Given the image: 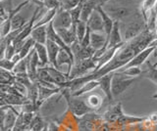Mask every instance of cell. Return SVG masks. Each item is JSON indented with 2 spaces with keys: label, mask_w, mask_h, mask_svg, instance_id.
<instances>
[{
  "label": "cell",
  "mask_w": 157,
  "mask_h": 131,
  "mask_svg": "<svg viewBox=\"0 0 157 131\" xmlns=\"http://www.w3.org/2000/svg\"><path fill=\"white\" fill-rule=\"evenodd\" d=\"M32 53V52H31ZM31 53L26 58H24L21 61H20L18 64L15 67V69L13 71V72L15 74V75H25V74H28V65H29V60L31 58Z\"/></svg>",
  "instance_id": "cell-28"
},
{
  "label": "cell",
  "mask_w": 157,
  "mask_h": 131,
  "mask_svg": "<svg viewBox=\"0 0 157 131\" xmlns=\"http://www.w3.org/2000/svg\"><path fill=\"white\" fill-rule=\"evenodd\" d=\"M156 27H157V15H156Z\"/></svg>",
  "instance_id": "cell-45"
},
{
  "label": "cell",
  "mask_w": 157,
  "mask_h": 131,
  "mask_svg": "<svg viewBox=\"0 0 157 131\" xmlns=\"http://www.w3.org/2000/svg\"><path fill=\"white\" fill-rule=\"evenodd\" d=\"M152 98H153V99H155V100H157V91L155 92V94H154L153 96H152Z\"/></svg>",
  "instance_id": "cell-43"
},
{
  "label": "cell",
  "mask_w": 157,
  "mask_h": 131,
  "mask_svg": "<svg viewBox=\"0 0 157 131\" xmlns=\"http://www.w3.org/2000/svg\"><path fill=\"white\" fill-rule=\"evenodd\" d=\"M155 51L157 52V48H156V49H155ZM153 66H154L155 67H157V61H156V62L154 63V64H153Z\"/></svg>",
  "instance_id": "cell-44"
},
{
  "label": "cell",
  "mask_w": 157,
  "mask_h": 131,
  "mask_svg": "<svg viewBox=\"0 0 157 131\" xmlns=\"http://www.w3.org/2000/svg\"><path fill=\"white\" fill-rule=\"evenodd\" d=\"M38 59H39V67H45L49 66V58H48V52L45 44H40V43H36L34 45Z\"/></svg>",
  "instance_id": "cell-20"
},
{
  "label": "cell",
  "mask_w": 157,
  "mask_h": 131,
  "mask_svg": "<svg viewBox=\"0 0 157 131\" xmlns=\"http://www.w3.org/2000/svg\"><path fill=\"white\" fill-rule=\"evenodd\" d=\"M157 36L155 35V31L146 28L144 32L140 33L139 36H136L132 40L125 42L117 50L116 54L111 59V61H109L106 65L100 67L99 70H96L92 71L91 74L86 75L85 76L69 80L61 86V88H69L73 93V92L78 90L80 87H82L88 81L98 80L102 76L121 70L139 53L146 49L147 47H149L151 42L155 40Z\"/></svg>",
  "instance_id": "cell-1"
},
{
  "label": "cell",
  "mask_w": 157,
  "mask_h": 131,
  "mask_svg": "<svg viewBox=\"0 0 157 131\" xmlns=\"http://www.w3.org/2000/svg\"><path fill=\"white\" fill-rule=\"evenodd\" d=\"M122 43H125L123 40V37L121 35V31H120V23L119 22H115L114 27H113V30L110 33V36L108 38V48H112L115 47L117 45H120Z\"/></svg>",
  "instance_id": "cell-18"
},
{
  "label": "cell",
  "mask_w": 157,
  "mask_h": 131,
  "mask_svg": "<svg viewBox=\"0 0 157 131\" xmlns=\"http://www.w3.org/2000/svg\"><path fill=\"white\" fill-rule=\"evenodd\" d=\"M16 63L12 60H9V59H0V67H1V69L3 70H6V71H13L15 67H16Z\"/></svg>",
  "instance_id": "cell-38"
},
{
  "label": "cell",
  "mask_w": 157,
  "mask_h": 131,
  "mask_svg": "<svg viewBox=\"0 0 157 131\" xmlns=\"http://www.w3.org/2000/svg\"><path fill=\"white\" fill-rule=\"evenodd\" d=\"M115 22H125L140 12V5L136 0H111L102 7Z\"/></svg>",
  "instance_id": "cell-2"
},
{
  "label": "cell",
  "mask_w": 157,
  "mask_h": 131,
  "mask_svg": "<svg viewBox=\"0 0 157 131\" xmlns=\"http://www.w3.org/2000/svg\"><path fill=\"white\" fill-rule=\"evenodd\" d=\"M16 54H17V52H16V49H15V46H14L13 43H10V44H8L7 47H6V50H5V54H4L5 59L11 60ZM4 58H3V59H4Z\"/></svg>",
  "instance_id": "cell-39"
},
{
  "label": "cell",
  "mask_w": 157,
  "mask_h": 131,
  "mask_svg": "<svg viewBox=\"0 0 157 131\" xmlns=\"http://www.w3.org/2000/svg\"><path fill=\"white\" fill-rule=\"evenodd\" d=\"M123 115H124V114H123V111H122V105L121 103H117L116 105L112 106L104 114V119L107 122L116 123Z\"/></svg>",
  "instance_id": "cell-15"
},
{
  "label": "cell",
  "mask_w": 157,
  "mask_h": 131,
  "mask_svg": "<svg viewBox=\"0 0 157 131\" xmlns=\"http://www.w3.org/2000/svg\"><path fill=\"white\" fill-rule=\"evenodd\" d=\"M48 131H60V128H59V126L54 122H49L48 123Z\"/></svg>",
  "instance_id": "cell-42"
},
{
  "label": "cell",
  "mask_w": 157,
  "mask_h": 131,
  "mask_svg": "<svg viewBox=\"0 0 157 131\" xmlns=\"http://www.w3.org/2000/svg\"><path fill=\"white\" fill-rule=\"evenodd\" d=\"M47 48V52H48V58H49V65L55 67L56 69H58V65H57V58L58 54L61 50V47L58 44H56L55 42H53L51 40L47 39L46 44Z\"/></svg>",
  "instance_id": "cell-16"
},
{
  "label": "cell",
  "mask_w": 157,
  "mask_h": 131,
  "mask_svg": "<svg viewBox=\"0 0 157 131\" xmlns=\"http://www.w3.org/2000/svg\"><path fill=\"white\" fill-rule=\"evenodd\" d=\"M0 82L5 85H13L16 82V75L13 71L6 70H0Z\"/></svg>",
  "instance_id": "cell-25"
},
{
  "label": "cell",
  "mask_w": 157,
  "mask_h": 131,
  "mask_svg": "<svg viewBox=\"0 0 157 131\" xmlns=\"http://www.w3.org/2000/svg\"><path fill=\"white\" fill-rule=\"evenodd\" d=\"M31 37L36 43L46 44L47 41V26H40L37 27H33Z\"/></svg>",
  "instance_id": "cell-19"
},
{
  "label": "cell",
  "mask_w": 157,
  "mask_h": 131,
  "mask_svg": "<svg viewBox=\"0 0 157 131\" xmlns=\"http://www.w3.org/2000/svg\"><path fill=\"white\" fill-rule=\"evenodd\" d=\"M46 69L49 71V74L52 76V78L54 80V83H55L56 86L58 87H61L64 83L69 80L68 79V75L67 74H64L63 71H61L59 69H56L55 67L53 66H46Z\"/></svg>",
  "instance_id": "cell-17"
},
{
  "label": "cell",
  "mask_w": 157,
  "mask_h": 131,
  "mask_svg": "<svg viewBox=\"0 0 157 131\" xmlns=\"http://www.w3.org/2000/svg\"><path fill=\"white\" fill-rule=\"evenodd\" d=\"M28 22L29 21H27L26 18H24L20 13L17 14V15L14 16L11 20V31L23 28L28 24Z\"/></svg>",
  "instance_id": "cell-29"
},
{
  "label": "cell",
  "mask_w": 157,
  "mask_h": 131,
  "mask_svg": "<svg viewBox=\"0 0 157 131\" xmlns=\"http://www.w3.org/2000/svg\"><path fill=\"white\" fill-rule=\"evenodd\" d=\"M57 65H58V69L60 70V67L63 65H67L68 67V79H69V75L71 74V71L73 69L74 65H75V59H74V56L71 55L68 51H66L65 49H61L60 52L58 54V58H57Z\"/></svg>",
  "instance_id": "cell-13"
},
{
  "label": "cell",
  "mask_w": 157,
  "mask_h": 131,
  "mask_svg": "<svg viewBox=\"0 0 157 131\" xmlns=\"http://www.w3.org/2000/svg\"><path fill=\"white\" fill-rule=\"evenodd\" d=\"M90 47L95 52L99 50H107L108 37L106 33L91 32L90 35Z\"/></svg>",
  "instance_id": "cell-10"
},
{
  "label": "cell",
  "mask_w": 157,
  "mask_h": 131,
  "mask_svg": "<svg viewBox=\"0 0 157 131\" xmlns=\"http://www.w3.org/2000/svg\"><path fill=\"white\" fill-rule=\"evenodd\" d=\"M71 50L73 52L75 63L88 59V58H92L93 55H94V53H95V51L93 50L90 46L86 47V48L82 47L78 41H76L74 44L71 45Z\"/></svg>",
  "instance_id": "cell-7"
},
{
  "label": "cell",
  "mask_w": 157,
  "mask_h": 131,
  "mask_svg": "<svg viewBox=\"0 0 157 131\" xmlns=\"http://www.w3.org/2000/svg\"><path fill=\"white\" fill-rule=\"evenodd\" d=\"M81 4V0H62L61 9L65 11H70L72 9L76 8Z\"/></svg>",
  "instance_id": "cell-36"
},
{
  "label": "cell",
  "mask_w": 157,
  "mask_h": 131,
  "mask_svg": "<svg viewBox=\"0 0 157 131\" xmlns=\"http://www.w3.org/2000/svg\"><path fill=\"white\" fill-rule=\"evenodd\" d=\"M58 35L62 38V40L66 43L68 46L74 44L78 41L77 32H76V26H72L70 28H55Z\"/></svg>",
  "instance_id": "cell-12"
},
{
  "label": "cell",
  "mask_w": 157,
  "mask_h": 131,
  "mask_svg": "<svg viewBox=\"0 0 157 131\" xmlns=\"http://www.w3.org/2000/svg\"><path fill=\"white\" fill-rule=\"evenodd\" d=\"M86 104L88 105L90 108H91L93 111L96 109H99L101 105H102V99L99 95L97 94H93L90 95L88 98L86 99Z\"/></svg>",
  "instance_id": "cell-32"
},
{
  "label": "cell",
  "mask_w": 157,
  "mask_h": 131,
  "mask_svg": "<svg viewBox=\"0 0 157 131\" xmlns=\"http://www.w3.org/2000/svg\"><path fill=\"white\" fill-rule=\"evenodd\" d=\"M155 49H156V48L153 47V46L147 47L146 49H144V51H141L136 57L132 58V59L129 63H128V64L124 67H122L121 70L129 69V67H140L142 64H144V63H145V61L147 60V58H148L152 54V53L155 51Z\"/></svg>",
  "instance_id": "cell-11"
},
{
  "label": "cell",
  "mask_w": 157,
  "mask_h": 131,
  "mask_svg": "<svg viewBox=\"0 0 157 131\" xmlns=\"http://www.w3.org/2000/svg\"><path fill=\"white\" fill-rule=\"evenodd\" d=\"M96 67H97V63L93 60V58H88V59H86V60L76 62L71 71L70 75H69V80L85 76L86 75V74L87 72V71H90V70L95 71Z\"/></svg>",
  "instance_id": "cell-6"
},
{
  "label": "cell",
  "mask_w": 157,
  "mask_h": 131,
  "mask_svg": "<svg viewBox=\"0 0 157 131\" xmlns=\"http://www.w3.org/2000/svg\"><path fill=\"white\" fill-rule=\"evenodd\" d=\"M52 22L54 28H70L73 26L70 12L63 10L61 8L58 10Z\"/></svg>",
  "instance_id": "cell-8"
},
{
  "label": "cell",
  "mask_w": 157,
  "mask_h": 131,
  "mask_svg": "<svg viewBox=\"0 0 157 131\" xmlns=\"http://www.w3.org/2000/svg\"><path fill=\"white\" fill-rule=\"evenodd\" d=\"M147 119H148V121L152 125H156L157 124V111L152 113L148 118H147Z\"/></svg>",
  "instance_id": "cell-41"
},
{
  "label": "cell",
  "mask_w": 157,
  "mask_h": 131,
  "mask_svg": "<svg viewBox=\"0 0 157 131\" xmlns=\"http://www.w3.org/2000/svg\"><path fill=\"white\" fill-rule=\"evenodd\" d=\"M42 3L43 7H45L47 10H59L61 8V2L59 0H42Z\"/></svg>",
  "instance_id": "cell-37"
},
{
  "label": "cell",
  "mask_w": 157,
  "mask_h": 131,
  "mask_svg": "<svg viewBox=\"0 0 157 131\" xmlns=\"http://www.w3.org/2000/svg\"><path fill=\"white\" fill-rule=\"evenodd\" d=\"M113 75L114 72H111L109 75H106L104 76H102L101 78L98 79L99 82V87L100 89L104 92V94L106 95L107 99L110 101L114 100L113 98V94H112V79H113Z\"/></svg>",
  "instance_id": "cell-14"
},
{
  "label": "cell",
  "mask_w": 157,
  "mask_h": 131,
  "mask_svg": "<svg viewBox=\"0 0 157 131\" xmlns=\"http://www.w3.org/2000/svg\"><path fill=\"white\" fill-rule=\"evenodd\" d=\"M97 11L100 13V15L102 17V20H103V24H104V30H105V33L107 37L109 38L110 36V33L113 30V27H114V24H115V21L113 20V19L108 15V14L104 11V9H103L101 6L97 7Z\"/></svg>",
  "instance_id": "cell-21"
},
{
  "label": "cell",
  "mask_w": 157,
  "mask_h": 131,
  "mask_svg": "<svg viewBox=\"0 0 157 131\" xmlns=\"http://www.w3.org/2000/svg\"><path fill=\"white\" fill-rule=\"evenodd\" d=\"M146 65L148 67V69L144 71H142L141 75L144 76V78L149 79L150 81H152L153 83L157 85V67H155L153 65H151L149 61L146 62Z\"/></svg>",
  "instance_id": "cell-26"
},
{
  "label": "cell",
  "mask_w": 157,
  "mask_h": 131,
  "mask_svg": "<svg viewBox=\"0 0 157 131\" xmlns=\"http://www.w3.org/2000/svg\"><path fill=\"white\" fill-rule=\"evenodd\" d=\"M61 94L64 98L66 99L69 108L71 109L73 115L78 118H81L87 114L93 111L91 108L88 107V105L85 101L78 100V99H74V97L71 95V90L69 88H62Z\"/></svg>",
  "instance_id": "cell-4"
},
{
  "label": "cell",
  "mask_w": 157,
  "mask_h": 131,
  "mask_svg": "<svg viewBox=\"0 0 157 131\" xmlns=\"http://www.w3.org/2000/svg\"><path fill=\"white\" fill-rule=\"evenodd\" d=\"M57 12H58V10H56V9H53V10H47L45 14H43V16L40 20H37L36 25H34V27L49 25V24L53 21V19L55 18Z\"/></svg>",
  "instance_id": "cell-24"
},
{
  "label": "cell",
  "mask_w": 157,
  "mask_h": 131,
  "mask_svg": "<svg viewBox=\"0 0 157 131\" xmlns=\"http://www.w3.org/2000/svg\"><path fill=\"white\" fill-rule=\"evenodd\" d=\"M82 4L81 3L80 5L77 6L76 8L72 9L69 12H70V15H71V19H72V23H73V26H76L77 24L80 22L81 20V14H82Z\"/></svg>",
  "instance_id": "cell-35"
},
{
  "label": "cell",
  "mask_w": 157,
  "mask_h": 131,
  "mask_svg": "<svg viewBox=\"0 0 157 131\" xmlns=\"http://www.w3.org/2000/svg\"><path fill=\"white\" fill-rule=\"evenodd\" d=\"M117 71H119L122 75L129 76V77H137L142 75V71L140 67H129V69H125V70H119Z\"/></svg>",
  "instance_id": "cell-34"
},
{
  "label": "cell",
  "mask_w": 157,
  "mask_h": 131,
  "mask_svg": "<svg viewBox=\"0 0 157 131\" xmlns=\"http://www.w3.org/2000/svg\"><path fill=\"white\" fill-rule=\"evenodd\" d=\"M96 87H99V82L98 80H91V81H88L86 83L83 84L82 87H80L78 90H76L75 92L71 93V95L73 97H80L86 93H88V92L92 91L93 89H95Z\"/></svg>",
  "instance_id": "cell-22"
},
{
  "label": "cell",
  "mask_w": 157,
  "mask_h": 131,
  "mask_svg": "<svg viewBox=\"0 0 157 131\" xmlns=\"http://www.w3.org/2000/svg\"><path fill=\"white\" fill-rule=\"evenodd\" d=\"M86 31H87V25L86 23L82 22L80 20L77 25H76V32H77V38H78V42H82L83 37L86 36Z\"/></svg>",
  "instance_id": "cell-33"
},
{
  "label": "cell",
  "mask_w": 157,
  "mask_h": 131,
  "mask_svg": "<svg viewBox=\"0 0 157 131\" xmlns=\"http://www.w3.org/2000/svg\"><path fill=\"white\" fill-rule=\"evenodd\" d=\"M95 7L93 6V4L90 1H87L86 3H82V14H81V21L87 23L88 19H90L91 13L95 10Z\"/></svg>",
  "instance_id": "cell-27"
},
{
  "label": "cell",
  "mask_w": 157,
  "mask_h": 131,
  "mask_svg": "<svg viewBox=\"0 0 157 131\" xmlns=\"http://www.w3.org/2000/svg\"><path fill=\"white\" fill-rule=\"evenodd\" d=\"M147 28L146 22L142 17L141 13L139 12L136 15L128 19L125 22L120 23V31L124 42L132 40Z\"/></svg>",
  "instance_id": "cell-3"
},
{
  "label": "cell",
  "mask_w": 157,
  "mask_h": 131,
  "mask_svg": "<svg viewBox=\"0 0 157 131\" xmlns=\"http://www.w3.org/2000/svg\"><path fill=\"white\" fill-rule=\"evenodd\" d=\"M87 27L90 28V31L91 32H102L105 33L104 30V24H103L102 17L100 15V13L97 11V9H95L94 11L91 13V15L88 19V21L86 23Z\"/></svg>",
  "instance_id": "cell-9"
},
{
  "label": "cell",
  "mask_w": 157,
  "mask_h": 131,
  "mask_svg": "<svg viewBox=\"0 0 157 131\" xmlns=\"http://www.w3.org/2000/svg\"><path fill=\"white\" fill-rule=\"evenodd\" d=\"M47 125V123L44 122V120L42 118V116L40 115H37L34 116V118L33 119L29 128L32 129V131H42L44 127Z\"/></svg>",
  "instance_id": "cell-31"
},
{
  "label": "cell",
  "mask_w": 157,
  "mask_h": 131,
  "mask_svg": "<svg viewBox=\"0 0 157 131\" xmlns=\"http://www.w3.org/2000/svg\"><path fill=\"white\" fill-rule=\"evenodd\" d=\"M36 41H34L33 38L29 36L28 39L25 41V44L23 46V48L21 49V51H20L19 54L21 55V58L22 59H24V58H26L29 55V53H31L33 51V49L34 48V45H36Z\"/></svg>",
  "instance_id": "cell-30"
},
{
  "label": "cell",
  "mask_w": 157,
  "mask_h": 131,
  "mask_svg": "<svg viewBox=\"0 0 157 131\" xmlns=\"http://www.w3.org/2000/svg\"><path fill=\"white\" fill-rule=\"evenodd\" d=\"M156 5V0H144L140 4V13L145 22L147 21L149 14L155 9Z\"/></svg>",
  "instance_id": "cell-23"
},
{
  "label": "cell",
  "mask_w": 157,
  "mask_h": 131,
  "mask_svg": "<svg viewBox=\"0 0 157 131\" xmlns=\"http://www.w3.org/2000/svg\"><path fill=\"white\" fill-rule=\"evenodd\" d=\"M135 81H136V77H129L122 75L119 71H115L114 75H113V79H112L113 98L115 99L121 96L132 84H134Z\"/></svg>",
  "instance_id": "cell-5"
},
{
  "label": "cell",
  "mask_w": 157,
  "mask_h": 131,
  "mask_svg": "<svg viewBox=\"0 0 157 131\" xmlns=\"http://www.w3.org/2000/svg\"><path fill=\"white\" fill-rule=\"evenodd\" d=\"M90 1L93 4V6H94L95 8H97V7H99V6L103 7L106 3L111 1V0H90Z\"/></svg>",
  "instance_id": "cell-40"
}]
</instances>
